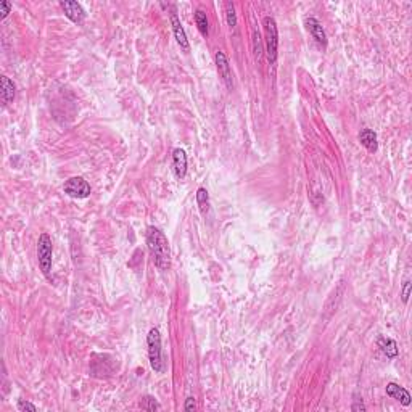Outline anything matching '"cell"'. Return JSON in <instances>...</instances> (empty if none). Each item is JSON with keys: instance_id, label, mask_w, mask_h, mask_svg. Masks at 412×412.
<instances>
[{"instance_id": "obj_5", "label": "cell", "mask_w": 412, "mask_h": 412, "mask_svg": "<svg viewBox=\"0 0 412 412\" xmlns=\"http://www.w3.org/2000/svg\"><path fill=\"white\" fill-rule=\"evenodd\" d=\"M63 190L66 195H70L71 198H87L91 195V185L82 177H71L70 181H66L63 185Z\"/></svg>"}, {"instance_id": "obj_12", "label": "cell", "mask_w": 412, "mask_h": 412, "mask_svg": "<svg viewBox=\"0 0 412 412\" xmlns=\"http://www.w3.org/2000/svg\"><path fill=\"white\" fill-rule=\"evenodd\" d=\"M359 142L361 145L365 147L369 151H377L378 148V142H377V134L372 129H362L359 132Z\"/></svg>"}, {"instance_id": "obj_16", "label": "cell", "mask_w": 412, "mask_h": 412, "mask_svg": "<svg viewBox=\"0 0 412 412\" xmlns=\"http://www.w3.org/2000/svg\"><path fill=\"white\" fill-rule=\"evenodd\" d=\"M195 21H197V26H198V31L202 32V34L206 37L208 32H209V28H208V18H206V13L203 10H197L195 12Z\"/></svg>"}, {"instance_id": "obj_23", "label": "cell", "mask_w": 412, "mask_h": 412, "mask_svg": "<svg viewBox=\"0 0 412 412\" xmlns=\"http://www.w3.org/2000/svg\"><path fill=\"white\" fill-rule=\"evenodd\" d=\"M184 410H187V412L195 410V399H193V398H187L185 406H184Z\"/></svg>"}, {"instance_id": "obj_3", "label": "cell", "mask_w": 412, "mask_h": 412, "mask_svg": "<svg viewBox=\"0 0 412 412\" xmlns=\"http://www.w3.org/2000/svg\"><path fill=\"white\" fill-rule=\"evenodd\" d=\"M264 29H266V49H267V60L271 64L277 61V49H279V32H277V23L271 16L264 18Z\"/></svg>"}, {"instance_id": "obj_7", "label": "cell", "mask_w": 412, "mask_h": 412, "mask_svg": "<svg viewBox=\"0 0 412 412\" xmlns=\"http://www.w3.org/2000/svg\"><path fill=\"white\" fill-rule=\"evenodd\" d=\"M60 7L63 8L64 15L68 16L73 23H82L85 18V12L84 8L81 7V4L77 2H71V0H64V2H60Z\"/></svg>"}, {"instance_id": "obj_15", "label": "cell", "mask_w": 412, "mask_h": 412, "mask_svg": "<svg viewBox=\"0 0 412 412\" xmlns=\"http://www.w3.org/2000/svg\"><path fill=\"white\" fill-rule=\"evenodd\" d=\"M197 203L200 206V211H202L203 214H206L209 211V195H208V190L206 188H198L197 192Z\"/></svg>"}, {"instance_id": "obj_19", "label": "cell", "mask_w": 412, "mask_h": 412, "mask_svg": "<svg viewBox=\"0 0 412 412\" xmlns=\"http://www.w3.org/2000/svg\"><path fill=\"white\" fill-rule=\"evenodd\" d=\"M140 406H142V409H147V410H158V409H161V406L151 396L145 398V401H143Z\"/></svg>"}, {"instance_id": "obj_9", "label": "cell", "mask_w": 412, "mask_h": 412, "mask_svg": "<svg viewBox=\"0 0 412 412\" xmlns=\"http://www.w3.org/2000/svg\"><path fill=\"white\" fill-rule=\"evenodd\" d=\"M169 18H171V26H172V32H174V37H176L177 44H179L182 50L188 52L190 46H188V39H187V34H185V31H184V28L181 25V19L177 18V15L174 12L169 15Z\"/></svg>"}, {"instance_id": "obj_8", "label": "cell", "mask_w": 412, "mask_h": 412, "mask_svg": "<svg viewBox=\"0 0 412 412\" xmlns=\"http://www.w3.org/2000/svg\"><path fill=\"white\" fill-rule=\"evenodd\" d=\"M306 29L309 31V34L313 36V39L319 44L322 47H327V36H326V31L322 28V25L316 18H308L306 19Z\"/></svg>"}, {"instance_id": "obj_17", "label": "cell", "mask_w": 412, "mask_h": 412, "mask_svg": "<svg viewBox=\"0 0 412 412\" xmlns=\"http://www.w3.org/2000/svg\"><path fill=\"white\" fill-rule=\"evenodd\" d=\"M226 16H227V25L230 26V29H235L237 28V15H235L233 4H230V2L226 4Z\"/></svg>"}, {"instance_id": "obj_22", "label": "cell", "mask_w": 412, "mask_h": 412, "mask_svg": "<svg viewBox=\"0 0 412 412\" xmlns=\"http://www.w3.org/2000/svg\"><path fill=\"white\" fill-rule=\"evenodd\" d=\"M18 409L19 410H31V412H36L37 410V407L34 406V404H31V403H26V401H19L18 403Z\"/></svg>"}, {"instance_id": "obj_1", "label": "cell", "mask_w": 412, "mask_h": 412, "mask_svg": "<svg viewBox=\"0 0 412 412\" xmlns=\"http://www.w3.org/2000/svg\"><path fill=\"white\" fill-rule=\"evenodd\" d=\"M147 245H148V250L151 253L155 266L161 271L169 269L171 250H169V242H168V238H166L164 233L157 227H150L147 232Z\"/></svg>"}, {"instance_id": "obj_4", "label": "cell", "mask_w": 412, "mask_h": 412, "mask_svg": "<svg viewBox=\"0 0 412 412\" xmlns=\"http://www.w3.org/2000/svg\"><path fill=\"white\" fill-rule=\"evenodd\" d=\"M52 256H53L52 238L47 233H42L37 242V259H39L40 271L46 277H50V272H52Z\"/></svg>"}, {"instance_id": "obj_10", "label": "cell", "mask_w": 412, "mask_h": 412, "mask_svg": "<svg viewBox=\"0 0 412 412\" xmlns=\"http://www.w3.org/2000/svg\"><path fill=\"white\" fill-rule=\"evenodd\" d=\"M386 395L393 399H398L403 406H409L410 404V395L404 386H399L396 383H388L386 385Z\"/></svg>"}, {"instance_id": "obj_21", "label": "cell", "mask_w": 412, "mask_h": 412, "mask_svg": "<svg viewBox=\"0 0 412 412\" xmlns=\"http://www.w3.org/2000/svg\"><path fill=\"white\" fill-rule=\"evenodd\" d=\"M410 287H412V284H410L409 280H406V282H404V287H403V293H401V299H403V303H407V301H409Z\"/></svg>"}, {"instance_id": "obj_11", "label": "cell", "mask_w": 412, "mask_h": 412, "mask_svg": "<svg viewBox=\"0 0 412 412\" xmlns=\"http://www.w3.org/2000/svg\"><path fill=\"white\" fill-rule=\"evenodd\" d=\"M172 166L174 172L179 179H184L187 174V155L182 148H176L172 153Z\"/></svg>"}, {"instance_id": "obj_20", "label": "cell", "mask_w": 412, "mask_h": 412, "mask_svg": "<svg viewBox=\"0 0 412 412\" xmlns=\"http://www.w3.org/2000/svg\"><path fill=\"white\" fill-rule=\"evenodd\" d=\"M10 10H12V4L10 2H0V18H7L8 16V13H10Z\"/></svg>"}, {"instance_id": "obj_2", "label": "cell", "mask_w": 412, "mask_h": 412, "mask_svg": "<svg viewBox=\"0 0 412 412\" xmlns=\"http://www.w3.org/2000/svg\"><path fill=\"white\" fill-rule=\"evenodd\" d=\"M147 344H148V358L151 369L155 372L161 374L164 371V361H163V353H161V335L158 329H151L147 337Z\"/></svg>"}, {"instance_id": "obj_14", "label": "cell", "mask_w": 412, "mask_h": 412, "mask_svg": "<svg viewBox=\"0 0 412 412\" xmlns=\"http://www.w3.org/2000/svg\"><path fill=\"white\" fill-rule=\"evenodd\" d=\"M0 82H2V102L4 105H8V103H12L13 100H15V84L8 79L7 76H2V79H0Z\"/></svg>"}, {"instance_id": "obj_24", "label": "cell", "mask_w": 412, "mask_h": 412, "mask_svg": "<svg viewBox=\"0 0 412 412\" xmlns=\"http://www.w3.org/2000/svg\"><path fill=\"white\" fill-rule=\"evenodd\" d=\"M351 409L353 410H365V406L362 404V401H361V403H358V404H353Z\"/></svg>"}, {"instance_id": "obj_13", "label": "cell", "mask_w": 412, "mask_h": 412, "mask_svg": "<svg viewBox=\"0 0 412 412\" xmlns=\"http://www.w3.org/2000/svg\"><path fill=\"white\" fill-rule=\"evenodd\" d=\"M377 344H378V348H380L386 354V358L393 359V358H396V356H398V344H396L395 340L386 338V337H380V338H378V341H377Z\"/></svg>"}, {"instance_id": "obj_6", "label": "cell", "mask_w": 412, "mask_h": 412, "mask_svg": "<svg viewBox=\"0 0 412 412\" xmlns=\"http://www.w3.org/2000/svg\"><path fill=\"white\" fill-rule=\"evenodd\" d=\"M216 66H218V71H219V76L222 77V81H224L226 87L227 89H232L233 87V74H232V68H230V63H229V58L224 52H216Z\"/></svg>"}, {"instance_id": "obj_18", "label": "cell", "mask_w": 412, "mask_h": 412, "mask_svg": "<svg viewBox=\"0 0 412 412\" xmlns=\"http://www.w3.org/2000/svg\"><path fill=\"white\" fill-rule=\"evenodd\" d=\"M253 52L256 55V58H261V53H263V49H261V36L258 31L253 32Z\"/></svg>"}]
</instances>
